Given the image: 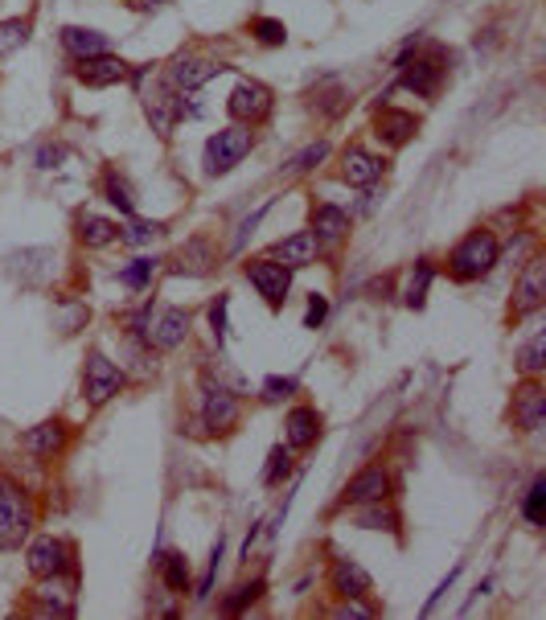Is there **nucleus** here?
<instances>
[{
  "instance_id": "1",
  "label": "nucleus",
  "mask_w": 546,
  "mask_h": 620,
  "mask_svg": "<svg viewBox=\"0 0 546 620\" xmlns=\"http://www.w3.org/2000/svg\"><path fill=\"white\" fill-rule=\"evenodd\" d=\"M497 264H501V239L493 235L490 226H477L448 251V264L444 267H448V276L456 283H477L485 280Z\"/></svg>"
},
{
  "instance_id": "2",
  "label": "nucleus",
  "mask_w": 546,
  "mask_h": 620,
  "mask_svg": "<svg viewBox=\"0 0 546 620\" xmlns=\"http://www.w3.org/2000/svg\"><path fill=\"white\" fill-rule=\"evenodd\" d=\"M38 527V502L13 481L0 477V551L21 546V539H29Z\"/></svg>"
},
{
  "instance_id": "3",
  "label": "nucleus",
  "mask_w": 546,
  "mask_h": 620,
  "mask_svg": "<svg viewBox=\"0 0 546 620\" xmlns=\"http://www.w3.org/2000/svg\"><path fill=\"white\" fill-rule=\"evenodd\" d=\"M25 567H29V575L34 580H75L78 571V555H75V543H66V539H54V534H38L34 543L25 546Z\"/></svg>"
},
{
  "instance_id": "4",
  "label": "nucleus",
  "mask_w": 546,
  "mask_h": 620,
  "mask_svg": "<svg viewBox=\"0 0 546 620\" xmlns=\"http://www.w3.org/2000/svg\"><path fill=\"white\" fill-rule=\"evenodd\" d=\"M255 149V128L246 124H227L206 140V152H202V165H206L209 177H223L234 165H243L246 156Z\"/></svg>"
},
{
  "instance_id": "5",
  "label": "nucleus",
  "mask_w": 546,
  "mask_h": 620,
  "mask_svg": "<svg viewBox=\"0 0 546 620\" xmlns=\"http://www.w3.org/2000/svg\"><path fill=\"white\" fill-rule=\"evenodd\" d=\"M124 366L112 362V357L103 354V350H91L87 362H82V398H87V407H103V403H112L119 391H124Z\"/></svg>"
},
{
  "instance_id": "6",
  "label": "nucleus",
  "mask_w": 546,
  "mask_h": 620,
  "mask_svg": "<svg viewBox=\"0 0 546 620\" xmlns=\"http://www.w3.org/2000/svg\"><path fill=\"white\" fill-rule=\"evenodd\" d=\"M243 276L246 283L259 292V301L271 308V313H280L283 301H288V292H292V267H283L280 260H271V255H259V260H246L243 264Z\"/></svg>"
},
{
  "instance_id": "7",
  "label": "nucleus",
  "mask_w": 546,
  "mask_h": 620,
  "mask_svg": "<svg viewBox=\"0 0 546 620\" xmlns=\"http://www.w3.org/2000/svg\"><path fill=\"white\" fill-rule=\"evenodd\" d=\"M276 107V94L271 87H264L259 78H239L234 91L227 94V115L230 124H246V128H259Z\"/></svg>"
},
{
  "instance_id": "8",
  "label": "nucleus",
  "mask_w": 546,
  "mask_h": 620,
  "mask_svg": "<svg viewBox=\"0 0 546 620\" xmlns=\"http://www.w3.org/2000/svg\"><path fill=\"white\" fill-rule=\"evenodd\" d=\"M223 71H227V66L206 58L202 50H181V54L165 66V83H169L177 94H193V91H202L209 78L223 75Z\"/></svg>"
},
{
  "instance_id": "9",
  "label": "nucleus",
  "mask_w": 546,
  "mask_h": 620,
  "mask_svg": "<svg viewBox=\"0 0 546 620\" xmlns=\"http://www.w3.org/2000/svg\"><path fill=\"white\" fill-rule=\"evenodd\" d=\"M391 169L386 165V156H378L370 152L366 144H345L341 149V161H338V177L345 181L350 189H370L382 181V173Z\"/></svg>"
},
{
  "instance_id": "10",
  "label": "nucleus",
  "mask_w": 546,
  "mask_h": 620,
  "mask_svg": "<svg viewBox=\"0 0 546 620\" xmlns=\"http://www.w3.org/2000/svg\"><path fill=\"white\" fill-rule=\"evenodd\" d=\"M395 493V485H391V472H386V465L382 460H374V465H361L350 481H345V489H341V502L345 506H370V502H386Z\"/></svg>"
},
{
  "instance_id": "11",
  "label": "nucleus",
  "mask_w": 546,
  "mask_h": 620,
  "mask_svg": "<svg viewBox=\"0 0 546 620\" xmlns=\"http://www.w3.org/2000/svg\"><path fill=\"white\" fill-rule=\"evenodd\" d=\"M546 301V255L526 260V267L513 280V320L534 317Z\"/></svg>"
},
{
  "instance_id": "12",
  "label": "nucleus",
  "mask_w": 546,
  "mask_h": 620,
  "mask_svg": "<svg viewBox=\"0 0 546 620\" xmlns=\"http://www.w3.org/2000/svg\"><path fill=\"white\" fill-rule=\"evenodd\" d=\"M370 132H374L378 144H386V149H403V144H411L415 132H419V115L403 112V107H386V103H374V115H370Z\"/></svg>"
},
{
  "instance_id": "13",
  "label": "nucleus",
  "mask_w": 546,
  "mask_h": 620,
  "mask_svg": "<svg viewBox=\"0 0 546 620\" xmlns=\"http://www.w3.org/2000/svg\"><path fill=\"white\" fill-rule=\"evenodd\" d=\"M444 75H448V71H444V58L419 54V58H411L407 66H398V87L419 94V99H435L440 87H444Z\"/></svg>"
},
{
  "instance_id": "14",
  "label": "nucleus",
  "mask_w": 546,
  "mask_h": 620,
  "mask_svg": "<svg viewBox=\"0 0 546 620\" xmlns=\"http://www.w3.org/2000/svg\"><path fill=\"white\" fill-rule=\"evenodd\" d=\"M239 415H243V407H239V398L230 395L223 382H206L202 387V423H206V432L227 435L239 423Z\"/></svg>"
},
{
  "instance_id": "15",
  "label": "nucleus",
  "mask_w": 546,
  "mask_h": 620,
  "mask_svg": "<svg viewBox=\"0 0 546 620\" xmlns=\"http://www.w3.org/2000/svg\"><path fill=\"white\" fill-rule=\"evenodd\" d=\"M350 226H354V218H350V210L338 206V202H313V210H308V230L317 235L320 251L345 243V239H350Z\"/></svg>"
},
{
  "instance_id": "16",
  "label": "nucleus",
  "mask_w": 546,
  "mask_h": 620,
  "mask_svg": "<svg viewBox=\"0 0 546 620\" xmlns=\"http://www.w3.org/2000/svg\"><path fill=\"white\" fill-rule=\"evenodd\" d=\"M513 423L522 428V432L538 435L546 423V391L538 378H522V387L513 391Z\"/></svg>"
},
{
  "instance_id": "17",
  "label": "nucleus",
  "mask_w": 546,
  "mask_h": 620,
  "mask_svg": "<svg viewBox=\"0 0 546 620\" xmlns=\"http://www.w3.org/2000/svg\"><path fill=\"white\" fill-rule=\"evenodd\" d=\"M267 255H271V260H280L283 267H292V271H301V267L317 264L325 251H320L317 235L304 226V230H292V235H283L280 243L267 246Z\"/></svg>"
},
{
  "instance_id": "18",
  "label": "nucleus",
  "mask_w": 546,
  "mask_h": 620,
  "mask_svg": "<svg viewBox=\"0 0 546 620\" xmlns=\"http://www.w3.org/2000/svg\"><path fill=\"white\" fill-rule=\"evenodd\" d=\"M189 329H193V317H189V308H165V313H161V317H156L149 329H144V341H149L152 350L169 354V350H177V345H186Z\"/></svg>"
},
{
  "instance_id": "19",
  "label": "nucleus",
  "mask_w": 546,
  "mask_h": 620,
  "mask_svg": "<svg viewBox=\"0 0 546 620\" xmlns=\"http://www.w3.org/2000/svg\"><path fill=\"white\" fill-rule=\"evenodd\" d=\"M320 428H325V419H320L317 407L301 403V407H292V412H288V419H283V444H288L292 452L317 448Z\"/></svg>"
},
{
  "instance_id": "20",
  "label": "nucleus",
  "mask_w": 546,
  "mask_h": 620,
  "mask_svg": "<svg viewBox=\"0 0 546 620\" xmlns=\"http://www.w3.org/2000/svg\"><path fill=\"white\" fill-rule=\"evenodd\" d=\"M128 75H132V66L115 54L75 62V78L82 87H91V91H103V87H115V83H128Z\"/></svg>"
},
{
  "instance_id": "21",
  "label": "nucleus",
  "mask_w": 546,
  "mask_h": 620,
  "mask_svg": "<svg viewBox=\"0 0 546 620\" xmlns=\"http://www.w3.org/2000/svg\"><path fill=\"white\" fill-rule=\"evenodd\" d=\"M144 115H149L152 132L161 136V140H173V128L181 124V112H177V91H173L169 83H161V87H152L144 94Z\"/></svg>"
},
{
  "instance_id": "22",
  "label": "nucleus",
  "mask_w": 546,
  "mask_h": 620,
  "mask_svg": "<svg viewBox=\"0 0 546 620\" xmlns=\"http://www.w3.org/2000/svg\"><path fill=\"white\" fill-rule=\"evenodd\" d=\"M329 587H333L338 600H345V596L366 600V596L374 592V580H370V571H366L358 559H345V555H341L338 564L329 567Z\"/></svg>"
},
{
  "instance_id": "23",
  "label": "nucleus",
  "mask_w": 546,
  "mask_h": 620,
  "mask_svg": "<svg viewBox=\"0 0 546 620\" xmlns=\"http://www.w3.org/2000/svg\"><path fill=\"white\" fill-rule=\"evenodd\" d=\"M71 444V423L66 419H41L38 428L25 432V448L34 452L38 460H54Z\"/></svg>"
},
{
  "instance_id": "24",
  "label": "nucleus",
  "mask_w": 546,
  "mask_h": 620,
  "mask_svg": "<svg viewBox=\"0 0 546 620\" xmlns=\"http://www.w3.org/2000/svg\"><path fill=\"white\" fill-rule=\"evenodd\" d=\"M58 41H62V50L75 58V62L112 54V38H107V34H99V29H87V25H66V29L58 34Z\"/></svg>"
},
{
  "instance_id": "25",
  "label": "nucleus",
  "mask_w": 546,
  "mask_h": 620,
  "mask_svg": "<svg viewBox=\"0 0 546 620\" xmlns=\"http://www.w3.org/2000/svg\"><path fill=\"white\" fill-rule=\"evenodd\" d=\"M34 612L38 617H75V600L62 587V575L58 580H38V587H34Z\"/></svg>"
},
{
  "instance_id": "26",
  "label": "nucleus",
  "mask_w": 546,
  "mask_h": 620,
  "mask_svg": "<svg viewBox=\"0 0 546 620\" xmlns=\"http://www.w3.org/2000/svg\"><path fill=\"white\" fill-rule=\"evenodd\" d=\"M75 239L87 246V251H103V246L119 243V226H115L112 218H99V214H78Z\"/></svg>"
},
{
  "instance_id": "27",
  "label": "nucleus",
  "mask_w": 546,
  "mask_h": 620,
  "mask_svg": "<svg viewBox=\"0 0 546 620\" xmlns=\"http://www.w3.org/2000/svg\"><path fill=\"white\" fill-rule=\"evenodd\" d=\"M99 189H103V202L112 210H119L124 218H136V189L132 181L124 177L119 169H107L103 173V181H99Z\"/></svg>"
},
{
  "instance_id": "28",
  "label": "nucleus",
  "mask_w": 546,
  "mask_h": 620,
  "mask_svg": "<svg viewBox=\"0 0 546 620\" xmlns=\"http://www.w3.org/2000/svg\"><path fill=\"white\" fill-rule=\"evenodd\" d=\"M432 283H435V264H432V260H415L411 271H407V283H403V304L419 313V308L428 304Z\"/></svg>"
},
{
  "instance_id": "29",
  "label": "nucleus",
  "mask_w": 546,
  "mask_h": 620,
  "mask_svg": "<svg viewBox=\"0 0 546 620\" xmlns=\"http://www.w3.org/2000/svg\"><path fill=\"white\" fill-rule=\"evenodd\" d=\"M329 156H333V144L320 136L313 144H304L296 156H288V161H283V173H288V177H308V173H317Z\"/></svg>"
},
{
  "instance_id": "30",
  "label": "nucleus",
  "mask_w": 546,
  "mask_h": 620,
  "mask_svg": "<svg viewBox=\"0 0 546 620\" xmlns=\"http://www.w3.org/2000/svg\"><path fill=\"white\" fill-rule=\"evenodd\" d=\"M156 271H161V260H156V255H136V260H128V264L119 267V283H124L128 292H144V288H152Z\"/></svg>"
},
{
  "instance_id": "31",
  "label": "nucleus",
  "mask_w": 546,
  "mask_h": 620,
  "mask_svg": "<svg viewBox=\"0 0 546 620\" xmlns=\"http://www.w3.org/2000/svg\"><path fill=\"white\" fill-rule=\"evenodd\" d=\"M358 527L361 530H382V534H398L403 527V518H398V509L391 506V497L386 502H370V506H358Z\"/></svg>"
},
{
  "instance_id": "32",
  "label": "nucleus",
  "mask_w": 546,
  "mask_h": 620,
  "mask_svg": "<svg viewBox=\"0 0 546 620\" xmlns=\"http://www.w3.org/2000/svg\"><path fill=\"white\" fill-rule=\"evenodd\" d=\"M165 235H169V226H165V223H152V218H128V226L119 230V243L152 246V243H161Z\"/></svg>"
},
{
  "instance_id": "33",
  "label": "nucleus",
  "mask_w": 546,
  "mask_h": 620,
  "mask_svg": "<svg viewBox=\"0 0 546 620\" xmlns=\"http://www.w3.org/2000/svg\"><path fill=\"white\" fill-rule=\"evenodd\" d=\"M161 580H165V587H169L173 596H186L189 592V559L181 551L161 555Z\"/></svg>"
},
{
  "instance_id": "34",
  "label": "nucleus",
  "mask_w": 546,
  "mask_h": 620,
  "mask_svg": "<svg viewBox=\"0 0 546 620\" xmlns=\"http://www.w3.org/2000/svg\"><path fill=\"white\" fill-rule=\"evenodd\" d=\"M29 38H34V17L0 21V58H9L13 50H21V46H25Z\"/></svg>"
},
{
  "instance_id": "35",
  "label": "nucleus",
  "mask_w": 546,
  "mask_h": 620,
  "mask_svg": "<svg viewBox=\"0 0 546 620\" xmlns=\"http://www.w3.org/2000/svg\"><path fill=\"white\" fill-rule=\"evenodd\" d=\"M518 370H522V378H543V370H546V333H534V338L518 350Z\"/></svg>"
},
{
  "instance_id": "36",
  "label": "nucleus",
  "mask_w": 546,
  "mask_h": 620,
  "mask_svg": "<svg viewBox=\"0 0 546 620\" xmlns=\"http://www.w3.org/2000/svg\"><path fill=\"white\" fill-rule=\"evenodd\" d=\"M264 592H267V583H264V580L239 583V587L230 592L227 600H223V612H227V617H243V612H246V608H251V604L264 600Z\"/></svg>"
},
{
  "instance_id": "37",
  "label": "nucleus",
  "mask_w": 546,
  "mask_h": 620,
  "mask_svg": "<svg viewBox=\"0 0 546 620\" xmlns=\"http://www.w3.org/2000/svg\"><path fill=\"white\" fill-rule=\"evenodd\" d=\"M209 267H214V255H209V243L206 239H193V243L181 251V267H173V271H189V276H206Z\"/></svg>"
},
{
  "instance_id": "38",
  "label": "nucleus",
  "mask_w": 546,
  "mask_h": 620,
  "mask_svg": "<svg viewBox=\"0 0 546 620\" xmlns=\"http://www.w3.org/2000/svg\"><path fill=\"white\" fill-rule=\"evenodd\" d=\"M522 518H526L530 527H546V477H534V485L526 489Z\"/></svg>"
},
{
  "instance_id": "39",
  "label": "nucleus",
  "mask_w": 546,
  "mask_h": 620,
  "mask_svg": "<svg viewBox=\"0 0 546 620\" xmlns=\"http://www.w3.org/2000/svg\"><path fill=\"white\" fill-rule=\"evenodd\" d=\"M223 551H227V534L218 530V539L209 546V564H206V575L198 583V600H209L214 596V580H218V564H223Z\"/></svg>"
},
{
  "instance_id": "40",
  "label": "nucleus",
  "mask_w": 546,
  "mask_h": 620,
  "mask_svg": "<svg viewBox=\"0 0 546 620\" xmlns=\"http://www.w3.org/2000/svg\"><path fill=\"white\" fill-rule=\"evenodd\" d=\"M251 38L259 41V46H283L288 41V25L276 17H255L251 21Z\"/></svg>"
},
{
  "instance_id": "41",
  "label": "nucleus",
  "mask_w": 546,
  "mask_h": 620,
  "mask_svg": "<svg viewBox=\"0 0 546 620\" xmlns=\"http://www.w3.org/2000/svg\"><path fill=\"white\" fill-rule=\"evenodd\" d=\"M288 472H292V448H288V444H276V448H271V456H267L264 485H280Z\"/></svg>"
},
{
  "instance_id": "42",
  "label": "nucleus",
  "mask_w": 546,
  "mask_h": 620,
  "mask_svg": "<svg viewBox=\"0 0 546 620\" xmlns=\"http://www.w3.org/2000/svg\"><path fill=\"white\" fill-rule=\"evenodd\" d=\"M301 395V382H296V378L288 375H267L264 378V398L267 403H283V398H296Z\"/></svg>"
},
{
  "instance_id": "43",
  "label": "nucleus",
  "mask_w": 546,
  "mask_h": 620,
  "mask_svg": "<svg viewBox=\"0 0 546 620\" xmlns=\"http://www.w3.org/2000/svg\"><path fill=\"white\" fill-rule=\"evenodd\" d=\"M267 210H271V202H264V206L255 210V214H246L243 223H239V230H234V243H230V255H239V251H243L246 239H251V235L259 230V223L267 218Z\"/></svg>"
},
{
  "instance_id": "44",
  "label": "nucleus",
  "mask_w": 546,
  "mask_h": 620,
  "mask_svg": "<svg viewBox=\"0 0 546 620\" xmlns=\"http://www.w3.org/2000/svg\"><path fill=\"white\" fill-rule=\"evenodd\" d=\"M227 308H230L227 292H223V296H214V304H209V333H214V341H218V345L227 341Z\"/></svg>"
},
{
  "instance_id": "45",
  "label": "nucleus",
  "mask_w": 546,
  "mask_h": 620,
  "mask_svg": "<svg viewBox=\"0 0 546 620\" xmlns=\"http://www.w3.org/2000/svg\"><path fill=\"white\" fill-rule=\"evenodd\" d=\"M333 617H338V620H370V617H374V604L358 600V596H345V600H338Z\"/></svg>"
},
{
  "instance_id": "46",
  "label": "nucleus",
  "mask_w": 546,
  "mask_h": 620,
  "mask_svg": "<svg viewBox=\"0 0 546 620\" xmlns=\"http://www.w3.org/2000/svg\"><path fill=\"white\" fill-rule=\"evenodd\" d=\"M325 320H329V296L313 292V296H308V308H304V329H320Z\"/></svg>"
},
{
  "instance_id": "47",
  "label": "nucleus",
  "mask_w": 546,
  "mask_h": 620,
  "mask_svg": "<svg viewBox=\"0 0 546 620\" xmlns=\"http://www.w3.org/2000/svg\"><path fill=\"white\" fill-rule=\"evenodd\" d=\"M423 46H428V38H423V34H411V38L403 41V46L395 50V58H391V62H395V71H398V66H407L411 58L423 54Z\"/></svg>"
},
{
  "instance_id": "48",
  "label": "nucleus",
  "mask_w": 546,
  "mask_h": 620,
  "mask_svg": "<svg viewBox=\"0 0 546 620\" xmlns=\"http://www.w3.org/2000/svg\"><path fill=\"white\" fill-rule=\"evenodd\" d=\"M62 156H66L62 144H46V149L38 152V169H54V165H62Z\"/></svg>"
},
{
  "instance_id": "49",
  "label": "nucleus",
  "mask_w": 546,
  "mask_h": 620,
  "mask_svg": "<svg viewBox=\"0 0 546 620\" xmlns=\"http://www.w3.org/2000/svg\"><path fill=\"white\" fill-rule=\"evenodd\" d=\"M456 575H460V567H453V571H448V580H444V583H440V587H435V596H432V600H428V604H423V617H428V612H435V604H440V600H444V596H448V587H453Z\"/></svg>"
},
{
  "instance_id": "50",
  "label": "nucleus",
  "mask_w": 546,
  "mask_h": 620,
  "mask_svg": "<svg viewBox=\"0 0 546 620\" xmlns=\"http://www.w3.org/2000/svg\"><path fill=\"white\" fill-rule=\"evenodd\" d=\"M128 4H132L136 13H156V9L165 4V0H128Z\"/></svg>"
}]
</instances>
